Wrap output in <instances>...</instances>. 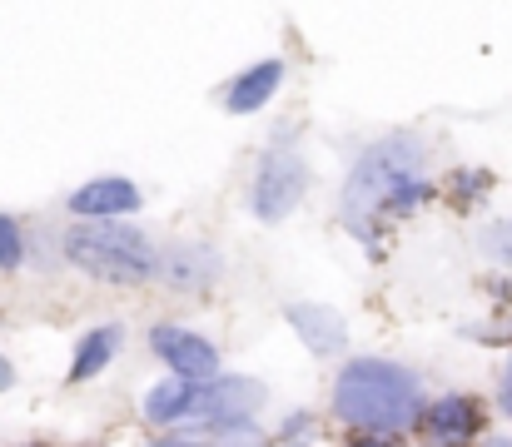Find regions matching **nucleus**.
<instances>
[{"mask_svg":"<svg viewBox=\"0 0 512 447\" xmlns=\"http://www.w3.org/2000/svg\"><path fill=\"white\" fill-rule=\"evenodd\" d=\"M423 164H428V149L418 135H383L363 149L348 169V184H343V224L368 239L373 234V219L388 209V214H403L413 204L428 199V184H423Z\"/></svg>","mask_w":512,"mask_h":447,"instance_id":"nucleus-1","label":"nucleus"},{"mask_svg":"<svg viewBox=\"0 0 512 447\" xmlns=\"http://www.w3.org/2000/svg\"><path fill=\"white\" fill-rule=\"evenodd\" d=\"M418 373H408L393 358H348L334 378V418L358 428L363 438H393L418 428L423 418Z\"/></svg>","mask_w":512,"mask_h":447,"instance_id":"nucleus-2","label":"nucleus"},{"mask_svg":"<svg viewBox=\"0 0 512 447\" xmlns=\"http://www.w3.org/2000/svg\"><path fill=\"white\" fill-rule=\"evenodd\" d=\"M65 259L100 279V284H145L160 269V249L145 229L105 219V224H70L65 229Z\"/></svg>","mask_w":512,"mask_h":447,"instance_id":"nucleus-3","label":"nucleus"},{"mask_svg":"<svg viewBox=\"0 0 512 447\" xmlns=\"http://www.w3.org/2000/svg\"><path fill=\"white\" fill-rule=\"evenodd\" d=\"M304 189H309V164L294 145H274L259 154V169L249 179V214L259 224H279L289 219L299 204H304Z\"/></svg>","mask_w":512,"mask_h":447,"instance_id":"nucleus-4","label":"nucleus"},{"mask_svg":"<svg viewBox=\"0 0 512 447\" xmlns=\"http://www.w3.org/2000/svg\"><path fill=\"white\" fill-rule=\"evenodd\" d=\"M259 403H264V388L254 378H214V383H199L189 423H199L209 433H229V428L254 423Z\"/></svg>","mask_w":512,"mask_h":447,"instance_id":"nucleus-5","label":"nucleus"},{"mask_svg":"<svg viewBox=\"0 0 512 447\" xmlns=\"http://www.w3.org/2000/svg\"><path fill=\"white\" fill-rule=\"evenodd\" d=\"M150 348L170 363V378H189V383H214L219 378V348L189 328L174 323H155L150 328Z\"/></svg>","mask_w":512,"mask_h":447,"instance_id":"nucleus-6","label":"nucleus"},{"mask_svg":"<svg viewBox=\"0 0 512 447\" xmlns=\"http://www.w3.org/2000/svg\"><path fill=\"white\" fill-rule=\"evenodd\" d=\"M418 433H423L428 447H468L483 433V408L473 398H463V393H448V398L423 408Z\"/></svg>","mask_w":512,"mask_h":447,"instance_id":"nucleus-7","label":"nucleus"},{"mask_svg":"<svg viewBox=\"0 0 512 447\" xmlns=\"http://www.w3.org/2000/svg\"><path fill=\"white\" fill-rule=\"evenodd\" d=\"M155 279H160L165 289H174V294H204V289H214V279H219V254H214L209 244H194V239L170 244V249H160Z\"/></svg>","mask_w":512,"mask_h":447,"instance_id":"nucleus-8","label":"nucleus"},{"mask_svg":"<svg viewBox=\"0 0 512 447\" xmlns=\"http://www.w3.org/2000/svg\"><path fill=\"white\" fill-rule=\"evenodd\" d=\"M140 199H145V194L135 189V179L105 174V179H90V184H80V189L70 194V214H75L80 224H105V219L135 214Z\"/></svg>","mask_w":512,"mask_h":447,"instance_id":"nucleus-9","label":"nucleus"},{"mask_svg":"<svg viewBox=\"0 0 512 447\" xmlns=\"http://www.w3.org/2000/svg\"><path fill=\"white\" fill-rule=\"evenodd\" d=\"M284 318H289V328L299 333V343L314 358H339V353H348V323H343V313H334V308H324V303H284Z\"/></svg>","mask_w":512,"mask_h":447,"instance_id":"nucleus-10","label":"nucleus"},{"mask_svg":"<svg viewBox=\"0 0 512 447\" xmlns=\"http://www.w3.org/2000/svg\"><path fill=\"white\" fill-rule=\"evenodd\" d=\"M284 85V60H259L249 70H239L224 90V110L229 115H254L274 100V90Z\"/></svg>","mask_w":512,"mask_h":447,"instance_id":"nucleus-11","label":"nucleus"},{"mask_svg":"<svg viewBox=\"0 0 512 447\" xmlns=\"http://www.w3.org/2000/svg\"><path fill=\"white\" fill-rule=\"evenodd\" d=\"M120 343H125V328H120V323H100V328H90V333L75 343V358H70V383H90V378H100V373L115 363Z\"/></svg>","mask_w":512,"mask_h":447,"instance_id":"nucleus-12","label":"nucleus"},{"mask_svg":"<svg viewBox=\"0 0 512 447\" xmlns=\"http://www.w3.org/2000/svg\"><path fill=\"white\" fill-rule=\"evenodd\" d=\"M194 398H199V383H189V378H165V383H155V388H150V398H145V418H150L155 428L189 423Z\"/></svg>","mask_w":512,"mask_h":447,"instance_id":"nucleus-13","label":"nucleus"},{"mask_svg":"<svg viewBox=\"0 0 512 447\" xmlns=\"http://www.w3.org/2000/svg\"><path fill=\"white\" fill-rule=\"evenodd\" d=\"M478 249L498 264V269H512V214L508 219H498V224H488L483 229V239H478Z\"/></svg>","mask_w":512,"mask_h":447,"instance_id":"nucleus-14","label":"nucleus"},{"mask_svg":"<svg viewBox=\"0 0 512 447\" xmlns=\"http://www.w3.org/2000/svg\"><path fill=\"white\" fill-rule=\"evenodd\" d=\"M25 264V234L10 214H0V274H15Z\"/></svg>","mask_w":512,"mask_h":447,"instance_id":"nucleus-15","label":"nucleus"},{"mask_svg":"<svg viewBox=\"0 0 512 447\" xmlns=\"http://www.w3.org/2000/svg\"><path fill=\"white\" fill-rule=\"evenodd\" d=\"M493 184V174H483V169H468V174H458V189H463V199H478V189H488Z\"/></svg>","mask_w":512,"mask_h":447,"instance_id":"nucleus-16","label":"nucleus"},{"mask_svg":"<svg viewBox=\"0 0 512 447\" xmlns=\"http://www.w3.org/2000/svg\"><path fill=\"white\" fill-rule=\"evenodd\" d=\"M498 403H503V413L512 418V358H508V368H503V383H498Z\"/></svg>","mask_w":512,"mask_h":447,"instance_id":"nucleus-17","label":"nucleus"},{"mask_svg":"<svg viewBox=\"0 0 512 447\" xmlns=\"http://www.w3.org/2000/svg\"><path fill=\"white\" fill-rule=\"evenodd\" d=\"M10 383H15V368H10V363H5V358H0V393H5V388H10Z\"/></svg>","mask_w":512,"mask_h":447,"instance_id":"nucleus-18","label":"nucleus"},{"mask_svg":"<svg viewBox=\"0 0 512 447\" xmlns=\"http://www.w3.org/2000/svg\"><path fill=\"white\" fill-rule=\"evenodd\" d=\"M348 447H388L383 438H358V443H348Z\"/></svg>","mask_w":512,"mask_h":447,"instance_id":"nucleus-19","label":"nucleus"},{"mask_svg":"<svg viewBox=\"0 0 512 447\" xmlns=\"http://www.w3.org/2000/svg\"><path fill=\"white\" fill-rule=\"evenodd\" d=\"M488 447H512V433H503V438H488Z\"/></svg>","mask_w":512,"mask_h":447,"instance_id":"nucleus-20","label":"nucleus"},{"mask_svg":"<svg viewBox=\"0 0 512 447\" xmlns=\"http://www.w3.org/2000/svg\"><path fill=\"white\" fill-rule=\"evenodd\" d=\"M0 328H5V318H0Z\"/></svg>","mask_w":512,"mask_h":447,"instance_id":"nucleus-21","label":"nucleus"}]
</instances>
